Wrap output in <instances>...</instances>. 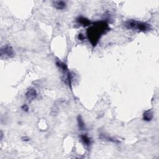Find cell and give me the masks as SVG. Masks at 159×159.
Returning <instances> with one entry per match:
<instances>
[{
    "mask_svg": "<svg viewBox=\"0 0 159 159\" xmlns=\"http://www.w3.org/2000/svg\"><path fill=\"white\" fill-rule=\"evenodd\" d=\"M109 26L104 21H98L92 23L91 26L87 30V35L91 45L96 46L103 34L109 30Z\"/></svg>",
    "mask_w": 159,
    "mask_h": 159,
    "instance_id": "obj_1",
    "label": "cell"
},
{
    "mask_svg": "<svg viewBox=\"0 0 159 159\" xmlns=\"http://www.w3.org/2000/svg\"><path fill=\"white\" fill-rule=\"evenodd\" d=\"M124 26L128 29H133L138 32H145L151 29L150 24L147 22L138 21L134 19L127 20L124 22Z\"/></svg>",
    "mask_w": 159,
    "mask_h": 159,
    "instance_id": "obj_2",
    "label": "cell"
},
{
    "mask_svg": "<svg viewBox=\"0 0 159 159\" xmlns=\"http://www.w3.org/2000/svg\"><path fill=\"white\" fill-rule=\"evenodd\" d=\"M55 64L57 67L59 68V69L62 72L63 75L65 76L64 80L65 83L67 84L68 85V87L72 89V76L70 72L68 70L67 65L60 60H57Z\"/></svg>",
    "mask_w": 159,
    "mask_h": 159,
    "instance_id": "obj_3",
    "label": "cell"
},
{
    "mask_svg": "<svg viewBox=\"0 0 159 159\" xmlns=\"http://www.w3.org/2000/svg\"><path fill=\"white\" fill-rule=\"evenodd\" d=\"M15 55L14 51L10 45L7 44L4 45L3 47L1 48V57L3 58V57H7V58H13Z\"/></svg>",
    "mask_w": 159,
    "mask_h": 159,
    "instance_id": "obj_4",
    "label": "cell"
},
{
    "mask_svg": "<svg viewBox=\"0 0 159 159\" xmlns=\"http://www.w3.org/2000/svg\"><path fill=\"white\" fill-rule=\"evenodd\" d=\"M25 96L27 99L29 100V101H31L36 99L37 97V93L34 88H30L26 91Z\"/></svg>",
    "mask_w": 159,
    "mask_h": 159,
    "instance_id": "obj_5",
    "label": "cell"
},
{
    "mask_svg": "<svg viewBox=\"0 0 159 159\" xmlns=\"http://www.w3.org/2000/svg\"><path fill=\"white\" fill-rule=\"evenodd\" d=\"M52 5L57 9L63 10L66 8L67 3H66L65 1H53Z\"/></svg>",
    "mask_w": 159,
    "mask_h": 159,
    "instance_id": "obj_6",
    "label": "cell"
},
{
    "mask_svg": "<svg viewBox=\"0 0 159 159\" xmlns=\"http://www.w3.org/2000/svg\"><path fill=\"white\" fill-rule=\"evenodd\" d=\"M76 22L83 26H90V25H91L92 24V22L89 20L88 19L83 16H79L78 18H77Z\"/></svg>",
    "mask_w": 159,
    "mask_h": 159,
    "instance_id": "obj_7",
    "label": "cell"
},
{
    "mask_svg": "<svg viewBox=\"0 0 159 159\" xmlns=\"http://www.w3.org/2000/svg\"><path fill=\"white\" fill-rule=\"evenodd\" d=\"M80 137L81 141L82 142V143L85 146L89 147L91 144V143H92L91 139L90 137H89L87 135L82 134L80 135Z\"/></svg>",
    "mask_w": 159,
    "mask_h": 159,
    "instance_id": "obj_8",
    "label": "cell"
},
{
    "mask_svg": "<svg viewBox=\"0 0 159 159\" xmlns=\"http://www.w3.org/2000/svg\"><path fill=\"white\" fill-rule=\"evenodd\" d=\"M154 117V114L152 111H151L150 110H147L145 111L144 112H143V121L149 122L151 120L153 119Z\"/></svg>",
    "mask_w": 159,
    "mask_h": 159,
    "instance_id": "obj_9",
    "label": "cell"
},
{
    "mask_svg": "<svg viewBox=\"0 0 159 159\" xmlns=\"http://www.w3.org/2000/svg\"><path fill=\"white\" fill-rule=\"evenodd\" d=\"M99 138L101 139V140H103L104 141H108V142H111L113 143H119V141L117 140V139H114V138H112L109 135H106V134H101Z\"/></svg>",
    "mask_w": 159,
    "mask_h": 159,
    "instance_id": "obj_10",
    "label": "cell"
},
{
    "mask_svg": "<svg viewBox=\"0 0 159 159\" xmlns=\"http://www.w3.org/2000/svg\"><path fill=\"white\" fill-rule=\"evenodd\" d=\"M77 122H78V128L80 131H84L86 129V127H85V124L84 122L83 119L81 116H78L77 117Z\"/></svg>",
    "mask_w": 159,
    "mask_h": 159,
    "instance_id": "obj_11",
    "label": "cell"
},
{
    "mask_svg": "<svg viewBox=\"0 0 159 159\" xmlns=\"http://www.w3.org/2000/svg\"><path fill=\"white\" fill-rule=\"evenodd\" d=\"M21 108H22V110L25 111V112H28L29 111V107L27 105V104H23V105L21 106Z\"/></svg>",
    "mask_w": 159,
    "mask_h": 159,
    "instance_id": "obj_12",
    "label": "cell"
},
{
    "mask_svg": "<svg viewBox=\"0 0 159 159\" xmlns=\"http://www.w3.org/2000/svg\"><path fill=\"white\" fill-rule=\"evenodd\" d=\"M78 38L80 41H84L85 40V36L82 34H79L78 36Z\"/></svg>",
    "mask_w": 159,
    "mask_h": 159,
    "instance_id": "obj_13",
    "label": "cell"
},
{
    "mask_svg": "<svg viewBox=\"0 0 159 159\" xmlns=\"http://www.w3.org/2000/svg\"><path fill=\"white\" fill-rule=\"evenodd\" d=\"M22 140L24 141H29V138L28 137H23L22 138Z\"/></svg>",
    "mask_w": 159,
    "mask_h": 159,
    "instance_id": "obj_14",
    "label": "cell"
}]
</instances>
